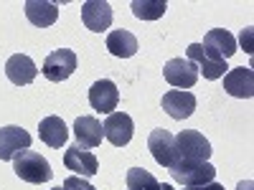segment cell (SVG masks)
Here are the masks:
<instances>
[{
	"label": "cell",
	"mask_w": 254,
	"mask_h": 190,
	"mask_svg": "<svg viewBox=\"0 0 254 190\" xmlns=\"http://www.w3.org/2000/svg\"><path fill=\"white\" fill-rule=\"evenodd\" d=\"M13 173L26 180L31 185H41V183H49L54 178V170L49 160L41 155V152H33V150H23L20 155L13 157Z\"/></svg>",
	"instance_id": "1"
},
{
	"label": "cell",
	"mask_w": 254,
	"mask_h": 190,
	"mask_svg": "<svg viewBox=\"0 0 254 190\" xmlns=\"http://www.w3.org/2000/svg\"><path fill=\"white\" fill-rule=\"evenodd\" d=\"M176 162H208L211 142L198 130H183L176 135Z\"/></svg>",
	"instance_id": "2"
},
{
	"label": "cell",
	"mask_w": 254,
	"mask_h": 190,
	"mask_svg": "<svg viewBox=\"0 0 254 190\" xmlns=\"http://www.w3.org/2000/svg\"><path fill=\"white\" fill-rule=\"evenodd\" d=\"M186 58L193 63V66L198 69V74H203V79H208V81L224 79V74L229 71L226 61L221 56H216L211 48L201 46V44H190L188 51H186Z\"/></svg>",
	"instance_id": "3"
},
{
	"label": "cell",
	"mask_w": 254,
	"mask_h": 190,
	"mask_svg": "<svg viewBox=\"0 0 254 190\" xmlns=\"http://www.w3.org/2000/svg\"><path fill=\"white\" fill-rule=\"evenodd\" d=\"M44 76L54 84H61V81H66L74 71H76V53L71 48H56L46 56L44 61Z\"/></svg>",
	"instance_id": "4"
},
{
	"label": "cell",
	"mask_w": 254,
	"mask_h": 190,
	"mask_svg": "<svg viewBox=\"0 0 254 190\" xmlns=\"http://www.w3.org/2000/svg\"><path fill=\"white\" fill-rule=\"evenodd\" d=\"M171 175L176 183L190 188V185H206L216 178V167L211 162H176L171 167Z\"/></svg>",
	"instance_id": "5"
},
{
	"label": "cell",
	"mask_w": 254,
	"mask_h": 190,
	"mask_svg": "<svg viewBox=\"0 0 254 190\" xmlns=\"http://www.w3.org/2000/svg\"><path fill=\"white\" fill-rule=\"evenodd\" d=\"M102 132L115 147H125V144H130V140L135 135V122H132L130 114H125V112H112L107 119H104Z\"/></svg>",
	"instance_id": "6"
},
{
	"label": "cell",
	"mask_w": 254,
	"mask_h": 190,
	"mask_svg": "<svg viewBox=\"0 0 254 190\" xmlns=\"http://www.w3.org/2000/svg\"><path fill=\"white\" fill-rule=\"evenodd\" d=\"M163 76H165V81L171 84V87H176V89H190L193 84L198 81V69L190 63L188 58H171L165 63V69H163Z\"/></svg>",
	"instance_id": "7"
},
{
	"label": "cell",
	"mask_w": 254,
	"mask_h": 190,
	"mask_svg": "<svg viewBox=\"0 0 254 190\" xmlns=\"http://www.w3.org/2000/svg\"><path fill=\"white\" fill-rule=\"evenodd\" d=\"M64 165H66V170H71L79 178H92L99 170L97 155L89 152V150H84V147H79V144L66 147V152H64Z\"/></svg>",
	"instance_id": "8"
},
{
	"label": "cell",
	"mask_w": 254,
	"mask_h": 190,
	"mask_svg": "<svg viewBox=\"0 0 254 190\" xmlns=\"http://www.w3.org/2000/svg\"><path fill=\"white\" fill-rule=\"evenodd\" d=\"M112 18H115L112 5L104 3V0H87V3L81 5V23L94 33L107 31L112 26Z\"/></svg>",
	"instance_id": "9"
},
{
	"label": "cell",
	"mask_w": 254,
	"mask_h": 190,
	"mask_svg": "<svg viewBox=\"0 0 254 190\" xmlns=\"http://www.w3.org/2000/svg\"><path fill=\"white\" fill-rule=\"evenodd\" d=\"M89 104L99 114H112L120 104V92L115 87V81H110V79L94 81L92 89H89Z\"/></svg>",
	"instance_id": "10"
},
{
	"label": "cell",
	"mask_w": 254,
	"mask_h": 190,
	"mask_svg": "<svg viewBox=\"0 0 254 190\" xmlns=\"http://www.w3.org/2000/svg\"><path fill=\"white\" fill-rule=\"evenodd\" d=\"M23 150H31V135L18 124H8L0 130V160H13Z\"/></svg>",
	"instance_id": "11"
},
{
	"label": "cell",
	"mask_w": 254,
	"mask_h": 190,
	"mask_svg": "<svg viewBox=\"0 0 254 190\" xmlns=\"http://www.w3.org/2000/svg\"><path fill=\"white\" fill-rule=\"evenodd\" d=\"M147 147H150V152L155 157L158 165L163 167H173L176 165V135H171L168 130H153L150 137H147Z\"/></svg>",
	"instance_id": "12"
},
{
	"label": "cell",
	"mask_w": 254,
	"mask_h": 190,
	"mask_svg": "<svg viewBox=\"0 0 254 190\" xmlns=\"http://www.w3.org/2000/svg\"><path fill=\"white\" fill-rule=\"evenodd\" d=\"M160 107L165 109V114L171 119H188L196 109V96L190 92H183V89H171L163 94Z\"/></svg>",
	"instance_id": "13"
},
{
	"label": "cell",
	"mask_w": 254,
	"mask_h": 190,
	"mask_svg": "<svg viewBox=\"0 0 254 190\" xmlns=\"http://www.w3.org/2000/svg\"><path fill=\"white\" fill-rule=\"evenodd\" d=\"M224 92L237 99H252L254 96V71L249 66H239L224 74Z\"/></svg>",
	"instance_id": "14"
},
{
	"label": "cell",
	"mask_w": 254,
	"mask_h": 190,
	"mask_svg": "<svg viewBox=\"0 0 254 190\" xmlns=\"http://www.w3.org/2000/svg\"><path fill=\"white\" fill-rule=\"evenodd\" d=\"M5 76L15 84V87H28V84L38 76V69L31 56L26 53H13L5 63Z\"/></svg>",
	"instance_id": "15"
},
{
	"label": "cell",
	"mask_w": 254,
	"mask_h": 190,
	"mask_svg": "<svg viewBox=\"0 0 254 190\" xmlns=\"http://www.w3.org/2000/svg\"><path fill=\"white\" fill-rule=\"evenodd\" d=\"M74 137H76V144L84 147V150H94V147L102 144V124L97 117H79L74 122Z\"/></svg>",
	"instance_id": "16"
},
{
	"label": "cell",
	"mask_w": 254,
	"mask_h": 190,
	"mask_svg": "<svg viewBox=\"0 0 254 190\" xmlns=\"http://www.w3.org/2000/svg\"><path fill=\"white\" fill-rule=\"evenodd\" d=\"M38 137H41V142H44V144L59 150V147L66 144V140H69V127L64 124V119L56 117V114L44 117V119H41V124H38Z\"/></svg>",
	"instance_id": "17"
},
{
	"label": "cell",
	"mask_w": 254,
	"mask_h": 190,
	"mask_svg": "<svg viewBox=\"0 0 254 190\" xmlns=\"http://www.w3.org/2000/svg\"><path fill=\"white\" fill-rule=\"evenodd\" d=\"M23 10L36 28H49L59 18V3H51V0H28Z\"/></svg>",
	"instance_id": "18"
},
{
	"label": "cell",
	"mask_w": 254,
	"mask_h": 190,
	"mask_svg": "<svg viewBox=\"0 0 254 190\" xmlns=\"http://www.w3.org/2000/svg\"><path fill=\"white\" fill-rule=\"evenodd\" d=\"M201 46L211 48L216 56H221L224 61L239 51V48H237V38H234V33H229L226 28H211V31L203 36V44H201Z\"/></svg>",
	"instance_id": "19"
},
{
	"label": "cell",
	"mask_w": 254,
	"mask_h": 190,
	"mask_svg": "<svg viewBox=\"0 0 254 190\" xmlns=\"http://www.w3.org/2000/svg\"><path fill=\"white\" fill-rule=\"evenodd\" d=\"M137 48H140L137 38H135L130 31H125V28L112 31V33L107 36V51H110L112 56H117V58H130V56L137 53Z\"/></svg>",
	"instance_id": "20"
},
{
	"label": "cell",
	"mask_w": 254,
	"mask_h": 190,
	"mask_svg": "<svg viewBox=\"0 0 254 190\" xmlns=\"http://www.w3.org/2000/svg\"><path fill=\"white\" fill-rule=\"evenodd\" d=\"M130 8H132L135 18H140V20H158L165 15L168 3L165 0H135Z\"/></svg>",
	"instance_id": "21"
},
{
	"label": "cell",
	"mask_w": 254,
	"mask_h": 190,
	"mask_svg": "<svg viewBox=\"0 0 254 190\" xmlns=\"http://www.w3.org/2000/svg\"><path fill=\"white\" fill-rule=\"evenodd\" d=\"M127 190H160V183L145 167H132L127 170Z\"/></svg>",
	"instance_id": "22"
},
{
	"label": "cell",
	"mask_w": 254,
	"mask_h": 190,
	"mask_svg": "<svg viewBox=\"0 0 254 190\" xmlns=\"http://www.w3.org/2000/svg\"><path fill=\"white\" fill-rule=\"evenodd\" d=\"M64 190H97L92 183H87V178H79V175H71L64 180Z\"/></svg>",
	"instance_id": "23"
},
{
	"label": "cell",
	"mask_w": 254,
	"mask_h": 190,
	"mask_svg": "<svg viewBox=\"0 0 254 190\" xmlns=\"http://www.w3.org/2000/svg\"><path fill=\"white\" fill-rule=\"evenodd\" d=\"M239 44L244 46V51H249V53H252V28H244V31H242Z\"/></svg>",
	"instance_id": "24"
},
{
	"label": "cell",
	"mask_w": 254,
	"mask_h": 190,
	"mask_svg": "<svg viewBox=\"0 0 254 190\" xmlns=\"http://www.w3.org/2000/svg\"><path fill=\"white\" fill-rule=\"evenodd\" d=\"M186 190H224V185H219L216 180H211V183H206V185H190V188H186Z\"/></svg>",
	"instance_id": "25"
},
{
	"label": "cell",
	"mask_w": 254,
	"mask_h": 190,
	"mask_svg": "<svg viewBox=\"0 0 254 190\" xmlns=\"http://www.w3.org/2000/svg\"><path fill=\"white\" fill-rule=\"evenodd\" d=\"M252 188H254V183H252V180H244V183H239L237 190H252Z\"/></svg>",
	"instance_id": "26"
},
{
	"label": "cell",
	"mask_w": 254,
	"mask_h": 190,
	"mask_svg": "<svg viewBox=\"0 0 254 190\" xmlns=\"http://www.w3.org/2000/svg\"><path fill=\"white\" fill-rule=\"evenodd\" d=\"M54 190H64V188H54Z\"/></svg>",
	"instance_id": "27"
}]
</instances>
